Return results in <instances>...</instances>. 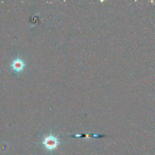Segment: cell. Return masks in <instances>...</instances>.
<instances>
[{"instance_id": "obj_1", "label": "cell", "mask_w": 155, "mask_h": 155, "mask_svg": "<svg viewBox=\"0 0 155 155\" xmlns=\"http://www.w3.org/2000/svg\"><path fill=\"white\" fill-rule=\"evenodd\" d=\"M60 141L57 136L53 135L52 133L50 134L49 136L45 137L43 141L42 145L45 147V148L49 151H52L54 149H57L59 144H60Z\"/></svg>"}, {"instance_id": "obj_2", "label": "cell", "mask_w": 155, "mask_h": 155, "mask_svg": "<svg viewBox=\"0 0 155 155\" xmlns=\"http://www.w3.org/2000/svg\"><path fill=\"white\" fill-rule=\"evenodd\" d=\"M25 65L24 62V61L20 58H17L15 59L11 64V67L12 69L17 73H19L23 70L24 69Z\"/></svg>"}]
</instances>
